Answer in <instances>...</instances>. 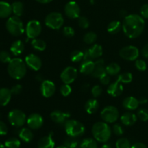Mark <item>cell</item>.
Here are the masks:
<instances>
[{
	"instance_id": "39",
	"label": "cell",
	"mask_w": 148,
	"mask_h": 148,
	"mask_svg": "<svg viewBox=\"0 0 148 148\" xmlns=\"http://www.w3.org/2000/svg\"><path fill=\"white\" fill-rule=\"evenodd\" d=\"M12 57L10 53L7 51H0V62L8 64L11 61Z\"/></svg>"
},
{
	"instance_id": "60",
	"label": "cell",
	"mask_w": 148,
	"mask_h": 148,
	"mask_svg": "<svg viewBox=\"0 0 148 148\" xmlns=\"http://www.w3.org/2000/svg\"><path fill=\"white\" fill-rule=\"evenodd\" d=\"M0 148H6L5 146H4V145H3L1 142H0Z\"/></svg>"
},
{
	"instance_id": "53",
	"label": "cell",
	"mask_w": 148,
	"mask_h": 148,
	"mask_svg": "<svg viewBox=\"0 0 148 148\" xmlns=\"http://www.w3.org/2000/svg\"><path fill=\"white\" fill-rule=\"evenodd\" d=\"M131 148H147V146L142 143H136L133 145H132Z\"/></svg>"
},
{
	"instance_id": "18",
	"label": "cell",
	"mask_w": 148,
	"mask_h": 148,
	"mask_svg": "<svg viewBox=\"0 0 148 148\" xmlns=\"http://www.w3.org/2000/svg\"><path fill=\"white\" fill-rule=\"evenodd\" d=\"M123 91H124V87L122 83L119 82L118 80L110 84L107 88V93L114 98H116L121 95Z\"/></svg>"
},
{
	"instance_id": "7",
	"label": "cell",
	"mask_w": 148,
	"mask_h": 148,
	"mask_svg": "<svg viewBox=\"0 0 148 148\" xmlns=\"http://www.w3.org/2000/svg\"><path fill=\"white\" fill-rule=\"evenodd\" d=\"M27 118L26 114L23 111L17 108L10 111L7 116L10 124L16 128L23 127L27 121Z\"/></svg>"
},
{
	"instance_id": "2",
	"label": "cell",
	"mask_w": 148,
	"mask_h": 148,
	"mask_svg": "<svg viewBox=\"0 0 148 148\" xmlns=\"http://www.w3.org/2000/svg\"><path fill=\"white\" fill-rule=\"evenodd\" d=\"M27 65L25 61L20 58H13L7 65V72L12 79H22L27 73Z\"/></svg>"
},
{
	"instance_id": "30",
	"label": "cell",
	"mask_w": 148,
	"mask_h": 148,
	"mask_svg": "<svg viewBox=\"0 0 148 148\" xmlns=\"http://www.w3.org/2000/svg\"><path fill=\"white\" fill-rule=\"evenodd\" d=\"M32 48L38 51H43L46 49V43L43 40L40 38H34L31 40Z\"/></svg>"
},
{
	"instance_id": "14",
	"label": "cell",
	"mask_w": 148,
	"mask_h": 148,
	"mask_svg": "<svg viewBox=\"0 0 148 148\" xmlns=\"http://www.w3.org/2000/svg\"><path fill=\"white\" fill-rule=\"evenodd\" d=\"M56 85L54 82L49 79H44L41 82V85L40 87V91L42 96L46 98H51L54 95L56 92Z\"/></svg>"
},
{
	"instance_id": "32",
	"label": "cell",
	"mask_w": 148,
	"mask_h": 148,
	"mask_svg": "<svg viewBox=\"0 0 148 148\" xmlns=\"http://www.w3.org/2000/svg\"><path fill=\"white\" fill-rule=\"evenodd\" d=\"M11 5L13 14L17 17H21L24 12V5L23 3L18 1H14Z\"/></svg>"
},
{
	"instance_id": "24",
	"label": "cell",
	"mask_w": 148,
	"mask_h": 148,
	"mask_svg": "<svg viewBox=\"0 0 148 148\" xmlns=\"http://www.w3.org/2000/svg\"><path fill=\"white\" fill-rule=\"evenodd\" d=\"M12 95L11 90L9 88H0V106H6L8 105L11 101Z\"/></svg>"
},
{
	"instance_id": "41",
	"label": "cell",
	"mask_w": 148,
	"mask_h": 148,
	"mask_svg": "<svg viewBox=\"0 0 148 148\" xmlns=\"http://www.w3.org/2000/svg\"><path fill=\"white\" fill-rule=\"evenodd\" d=\"M77 23L78 25L82 29H88L90 26V22L87 17H83V16H79L78 17Z\"/></svg>"
},
{
	"instance_id": "9",
	"label": "cell",
	"mask_w": 148,
	"mask_h": 148,
	"mask_svg": "<svg viewBox=\"0 0 148 148\" xmlns=\"http://www.w3.org/2000/svg\"><path fill=\"white\" fill-rule=\"evenodd\" d=\"M42 31V26L37 20H31L26 24L25 32L28 38H37Z\"/></svg>"
},
{
	"instance_id": "3",
	"label": "cell",
	"mask_w": 148,
	"mask_h": 148,
	"mask_svg": "<svg viewBox=\"0 0 148 148\" xmlns=\"http://www.w3.org/2000/svg\"><path fill=\"white\" fill-rule=\"evenodd\" d=\"M111 129L105 121H98L92 127V134L94 139L99 143H106L111 136Z\"/></svg>"
},
{
	"instance_id": "57",
	"label": "cell",
	"mask_w": 148,
	"mask_h": 148,
	"mask_svg": "<svg viewBox=\"0 0 148 148\" xmlns=\"http://www.w3.org/2000/svg\"><path fill=\"white\" fill-rule=\"evenodd\" d=\"M36 79H37L38 81H39V82H41L43 81V77H42L40 75H38L37 76H36Z\"/></svg>"
},
{
	"instance_id": "44",
	"label": "cell",
	"mask_w": 148,
	"mask_h": 148,
	"mask_svg": "<svg viewBox=\"0 0 148 148\" xmlns=\"http://www.w3.org/2000/svg\"><path fill=\"white\" fill-rule=\"evenodd\" d=\"M62 33H63L64 36H65L66 37L72 38L75 36V31L73 27H71V26H65L62 30Z\"/></svg>"
},
{
	"instance_id": "11",
	"label": "cell",
	"mask_w": 148,
	"mask_h": 148,
	"mask_svg": "<svg viewBox=\"0 0 148 148\" xmlns=\"http://www.w3.org/2000/svg\"><path fill=\"white\" fill-rule=\"evenodd\" d=\"M77 69L74 66H66L60 74V79L64 84H72L77 77Z\"/></svg>"
},
{
	"instance_id": "28",
	"label": "cell",
	"mask_w": 148,
	"mask_h": 148,
	"mask_svg": "<svg viewBox=\"0 0 148 148\" xmlns=\"http://www.w3.org/2000/svg\"><path fill=\"white\" fill-rule=\"evenodd\" d=\"M18 135L20 140H23L25 143H30L33 140V137H34L33 132L31 131V129L26 128V127L20 130Z\"/></svg>"
},
{
	"instance_id": "21",
	"label": "cell",
	"mask_w": 148,
	"mask_h": 148,
	"mask_svg": "<svg viewBox=\"0 0 148 148\" xmlns=\"http://www.w3.org/2000/svg\"><path fill=\"white\" fill-rule=\"evenodd\" d=\"M122 106L125 109L128 111H134L139 107L140 103H139V100L135 97L129 96L123 100Z\"/></svg>"
},
{
	"instance_id": "16",
	"label": "cell",
	"mask_w": 148,
	"mask_h": 148,
	"mask_svg": "<svg viewBox=\"0 0 148 148\" xmlns=\"http://www.w3.org/2000/svg\"><path fill=\"white\" fill-rule=\"evenodd\" d=\"M25 62L29 69L33 71L40 70L42 66V61L38 56L34 53H30L25 58Z\"/></svg>"
},
{
	"instance_id": "59",
	"label": "cell",
	"mask_w": 148,
	"mask_h": 148,
	"mask_svg": "<svg viewBox=\"0 0 148 148\" xmlns=\"http://www.w3.org/2000/svg\"><path fill=\"white\" fill-rule=\"evenodd\" d=\"M56 148H68L67 147H66L65 145H59V147H57Z\"/></svg>"
},
{
	"instance_id": "46",
	"label": "cell",
	"mask_w": 148,
	"mask_h": 148,
	"mask_svg": "<svg viewBox=\"0 0 148 148\" xmlns=\"http://www.w3.org/2000/svg\"><path fill=\"white\" fill-rule=\"evenodd\" d=\"M113 132L116 134V136H121L124 134V129H123L122 126L119 124H115L113 126Z\"/></svg>"
},
{
	"instance_id": "33",
	"label": "cell",
	"mask_w": 148,
	"mask_h": 148,
	"mask_svg": "<svg viewBox=\"0 0 148 148\" xmlns=\"http://www.w3.org/2000/svg\"><path fill=\"white\" fill-rule=\"evenodd\" d=\"M79 146L80 148H98L97 140L92 138L84 139Z\"/></svg>"
},
{
	"instance_id": "56",
	"label": "cell",
	"mask_w": 148,
	"mask_h": 148,
	"mask_svg": "<svg viewBox=\"0 0 148 148\" xmlns=\"http://www.w3.org/2000/svg\"><path fill=\"white\" fill-rule=\"evenodd\" d=\"M120 14H121V15L124 17H125L126 16L128 15V14H127V12L124 10H122L120 11Z\"/></svg>"
},
{
	"instance_id": "27",
	"label": "cell",
	"mask_w": 148,
	"mask_h": 148,
	"mask_svg": "<svg viewBox=\"0 0 148 148\" xmlns=\"http://www.w3.org/2000/svg\"><path fill=\"white\" fill-rule=\"evenodd\" d=\"M98 108H99V103L95 98L88 100L85 103V109L88 114H93L96 113Z\"/></svg>"
},
{
	"instance_id": "43",
	"label": "cell",
	"mask_w": 148,
	"mask_h": 148,
	"mask_svg": "<svg viewBox=\"0 0 148 148\" xmlns=\"http://www.w3.org/2000/svg\"><path fill=\"white\" fill-rule=\"evenodd\" d=\"M103 92V88L101 85H95L91 89V94H92V97L95 98H98L99 96H101V94Z\"/></svg>"
},
{
	"instance_id": "35",
	"label": "cell",
	"mask_w": 148,
	"mask_h": 148,
	"mask_svg": "<svg viewBox=\"0 0 148 148\" xmlns=\"http://www.w3.org/2000/svg\"><path fill=\"white\" fill-rule=\"evenodd\" d=\"M97 38H98V36H97V34L95 32H88V33L84 35L83 41L86 44H92V43L96 41Z\"/></svg>"
},
{
	"instance_id": "10",
	"label": "cell",
	"mask_w": 148,
	"mask_h": 148,
	"mask_svg": "<svg viewBox=\"0 0 148 148\" xmlns=\"http://www.w3.org/2000/svg\"><path fill=\"white\" fill-rule=\"evenodd\" d=\"M120 57L127 61H136L140 56L138 48L134 46H127L121 48L119 51Z\"/></svg>"
},
{
	"instance_id": "58",
	"label": "cell",
	"mask_w": 148,
	"mask_h": 148,
	"mask_svg": "<svg viewBox=\"0 0 148 148\" xmlns=\"http://www.w3.org/2000/svg\"><path fill=\"white\" fill-rule=\"evenodd\" d=\"M101 148H112V147H111V146L109 145L105 144V145H103Z\"/></svg>"
},
{
	"instance_id": "17",
	"label": "cell",
	"mask_w": 148,
	"mask_h": 148,
	"mask_svg": "<svg viewBox=\"0 0 148 148\" xmlns=\"http://www.w3.org/2000/svg\"><path fill=\"white\" fill-rule=\"evenodd\" d=\"M50 117L52 121L56 124H64V123L70 117V114L69 113L60 111V110H55L51 113Z\"/></svg>"
},
{
	"instance_id": "40",
	"label": "cell",
	"mask_w": 148,
	"mask_h": 148,
	"mask_svg": "<svg viewBox=\"0 0 148 148\" xmlns=\"http://www.w3.org/2000/svg\"><path fill=\"white\" fill-rule=\"evenodd\" d=\"M59 91H60L61 95H63L64 97H67L71 94L72 89V87H71L69 84H64V85H62V86L60 87Z\"/></svg>"
},
{
	"instance_id": "52",
	"label": "cell",
	"mask_w": 148,
	"mask_h": 148,
	"mask_svg": "<svg viewBox=\"0 0 148 148\" xmlns=\"http://www.w3.org/2000/svg\"><path fill=\"white\" fill-rule=\"evenodd\" d=\"M141 52L142 55H143L145 58H148V43L145 45L144 47L142 49Z\"/></svg>"
},
{
	"instance_id": "38",
	"label": "cell",
	"mask_w": 148,
	"mask_h": 148,
	"mask_svg": "<svg viewBox=\"0 0 148 148\" xmlns=\"http://www.w3.org/2000/svg\"><path fill=\"white\" fill-rule=\"evenodd\" d=\"M130 140L127 138H120L116 143V148H131Z\"/></svg>"
},
{
	"instance_id": "8",
	"label": "cell",
	"mask_w": 148,
	"mask_h": 148,
	"mask_svg": "<svg viewBox=\"0 0 148 148\" xmlns=\"http://www.w3.org/2000/svg\"><path fill=\"white\" fill-rule=\"evenodd\" d=\"M101 117L105 122L113 124L119 118V111L116 107L114 106H107L101 111Z\"/></svg>"
},
{
	"instance_id": "34",
	"label": "cell",
	"mask_w": 148,
	"mask_h": 148,
	"mask_svg": "<svg viewBox=\"0 0 148 148\" xmlns=\"http://www.w3.org/2000/svg\"><path fill=\"white\" fill-rule=\"evenodd\" d=\"M133 79V75L131 72H124L120 75H119L118 79L117 80L120 82L121 83L124 84H128L132 81Z\"/></svg>"
},
{
	"instance_id": "12",
	"label": "cell",
	"mask_w": 148,
	"mask_h": 148,
	"mask_svg": "<svg viewBox=\"0 0 148 148\" xmlns=\"http://www.w3.org/2000/svg\"><path fill=\"white\" fill-rule=\"evenodd\" d=\"M64 13L69 19H77L80 16V7L76 1H70L65 4Z\"/></svg>"
},
{
	"instance_id": "55",
	"label": "cell",
	"mask_w": 148,
	"mask_h": 148,
	"mask_svg": "<svg viewBox=\"0 0 148 148\" xmlns=\"http://www.w3.org/2000/svg\"><path fill=\"white\" fill-rule=\"evenodd\" d=\"M37 2L40 3V4H49V3H50L51 1H52L53 0H36Z\"/></svg>"
},
{
	"instance_id": "48",
	"label": "cell",
	"mask_w": 148,
	"mask_h": 148,
	"mask_svg": "<svg viewBox=\"0 0 148 148\" xmlns=\"http://www.w3.org/2000/svg\"><path fill=\"white\" fill-rule=\"evenodd\" d=\"M10 90H11V92L12 95H19L23 91V87L20 84H17V85H13L11 88V89H10Z\"/></svg>"
},
{
	"instance_id": "6",
	"label": "cell",
	"mask_w": 148,
	"mask_h": 148,
	"mask_svg": "<svg viewBox=\"0 0 148 148\" xmlns=\"http://www.w3.org/2000/svg\"><path fill=\"white\" fill-rule=\"evenodd\" d=\"M64 23V19L60 12H52L45 18V25L46 27L52 30H59L62 28Z\"/></svg>"
},
{
	"instance_id": "20",
	"label": "cell",
	"mask_w": 148,
	"mask_h": 148,
	"mask_svg": "<svg viewBox=\"0 0 148 148\" xmlns=\"http://www.w3.org/2000/svg\"><path fill=\"white\" fill-rule=\"evenodd\" d=\"M95 68V62L90 59L83 60L79 66V72L84 75H92Z\"/></svg>"
},
{
	"instance_id": "54",
	"label": "cell",
	"mask_w": 148,
	"mask_h": 148,
	"mask_svg": "<svg viewBox=\"0 0 148 148\" xmlns=\"http://www.w3.org/2000/svg\"><path fill=\"white\" fill-rule=\"evenodd\" d=\"M139 100V103H140V104H146L147 103V99L145 98V97H142V98H140Z\"/></svg>"
},
{
	"instance_id": "15",
	"label": "cell",
	"mask_w": 148,
	"mask_h": 148,
	"mask_svg": "<svg viewBox=\"0 0 148 148\" xmlns=\"http://www.w3.org/2000/svg\"><path fill=\"white\" fill-rule=\"evenodd\" d=\"M26 123L30 129L37 130L41 128L42 126L43 125L44 121H43V116L40 114L38 113H33L28 116Z\"/></svg>"
},
{
	"instance_id": "47",
	"label": "cell",
	"mask_w": 148,
	"mask_h": 148,
	"mask_svg": "<svg viewBox=\"0 0 148 148\" xmlns=\"http://www.w3.org/2000/svg\"><path fill=\"white\" fill-rule=\"evenodd\" d=\"M73 137H71V138L67 139L65 142V145L68 148H75L78 147V142L77 140H73Z\"/></svg>"
},
{
	"instance_id": "4",
	"label": "cell",
	"mask_w": 148,
	"mask_h": 148,
	"mask_svg": "<svg viewBox=\"0 0 148 148\" xmlns=\"http://www.w3.org/2000/svg\"><path fill=\"white\" fill-rule=\"evenodd\" d=\"M6 29L12 36L14 37H18L22 36L25 33V29L23 21L20 17L17 16H11L7 19L6 22Z\"/></svg>"
},
{
	"instance_id": "31",
	"label": "cell",
	"mask_w": 148,
	"mask_h": 148,
	"mask_svg": "<svg viewBox=\"0 0 148 148\" xmlns=\"http://www.w3.org/2000/svg\"><path fill=\"white\" fill-rule=\"evenodd\" d=\"M120 72H121V66L119 64L115 63V62L109 64L108 66H106V72L110 76L119 75Z\"/></svg>"
},
{
	"instance_id": "26",
	"label": "cell",
	"mask_w": 148,
	"mask_h": 148,
	"mask_svg": "<svg viewBox=\"0 0 148 148\" xmlns=\"http://www.w3.org/2000/svg\"><path fill=\"white\" fill-rule=\"evenodd\" d=\"M12 14V5L7 1H0V18H9Z\"/></svg>"
},
{
	"instance_id": "23",
	"label": "cell",
	"mask_w": 148,
	"mask_h": 148,
	"mask_svg": "<svg viewBox=\"0 0 148 148\" xmlns=\"http://www.w3.org/2000/svg\"><path fill=\"white\" fill-rule=\"evenodd\" d=\"M106 72V66L104 60L102 59H99L95 62V68L93 72L92 73V76L94 78H100Z\"/></svg>"
},
{
	"instance_id": "19",
	"label": "cell",
	"mask_w": 148,
	"mask_h": 148,
	"mask_svg": "<svg viewBox=\"0 0 148 148\" xmlns=\"http://www.w3.org/2000/svg\"><path fill=\"white\" fill-rule=\"evenodd\" d=\"M38 148H54L55 142L53 139V133L41 137L38 142Z\"/></svg>"
},
{
	"instance_id": "61",
	"label": "cell",
	"mask_w": 148,
	"mask_h": 148,
	"mask_svg": "<svg viewBox=\"0 0 148 148\" xmlns=\"http://www.w3.org/2000/svg\"><path fill=\"white\" fill-rule=\"evenodd\" d=\"M0 117H1V114H0Z\"/></svg>"
},
{
	"instance_id": "36",
	"label": "cell",
	"mask_w": 148,
	"mask_h": 148,
	"mask_svg": "<svg viewBox=\"0 0 148 148\" xmlns=\"http://www.w3.org/2000/svg\"><path fill=\"white\" fill-rule=\"evenodd\" d=\"M20 145L21 143L16 137H11L6 140L4 143V146L6 148H20Z\"/></svg>"
},
{
	"instance_id": "45",
	"label": "cell",
	"mask_w": 148,
	"mask_h": 148,
	"mask_svg": "<svg viewBox=\"0 0 148 148\" xmlns=\"http://www.w3.org/2000/svg\"><path fill=\"white\" fill-rule=\"evenodd\" d=\"M134 65H135V67L137 68V69H138L139 71H141V72L145 71L147 69V64L143 59H137L135 61Z\"/></svg>"
},
{
	"instance_id": "5",
	"label": "cell",
	"mask_w": 148,
	"mask_h": 148,
	"mask_svg": "<svg viewBox=\"0 0 148 148\" xmlns=\"http://www.w3.org/2000/svg\"><path fill=\"white\" fill-rule=\"evenodd\" d=\"M64 130L69 137H81L85 134V127L82 123L75 119H68L64 123Z\"/></svg>"
},
{
	"instance_id": "50",
	"label": "cell",
	"mask_w": 148,
	"mask_h": 148,
	"mask_svg": "<svg viewBox=\"0 0 148 148\" xmlns=\"http://www.w3.org/2000/svg\"><path fill=\"white\" fill-rule=\"evenodd\" d=\"M8 132V127L4 121L0 120V136H4Z\"/></svg>"
},
{
	"instance_id": "37",
	"label": "cell",
	"mask_w": 148,
	"mask_h": 148,
	"mask_svg": "<svg viewBox=\"0 0 148 148\" xmlns=\"http://www.w3.org/2000/svg\"><path fill=\"white\" fill-rule=\"evenodd\" d=\"M84 59V52L81 51L79 50H75L71 53L70 54V60L72 62H82Z\"/></svg>"
},
{
	"instance_id": "42",
	"label": "cell",
	"mask_w": 148,
	"mask_h": 148,
	"mask_svg": "<svg viewBox=\"0 0 148 148\" xmlns=\"http://www.w3.org/2000/svg\"><path fill=\"white\" fill-rule=\"evenodd\" d=\"M137 118L142 121H148V110L145 108H140L137 111Z\"/></svg>"
},
{
	"instance_id": "51",
	"label": "cell",
	"mask_w": 148,
	"mask_h": 148,
	"mask_svg": "<svg viewBox=\"0 0 148 148\" xmlns=\"http://www.w3.org/2000/svg\"><path fill=\"white\" fill-rule=\"evenodd\" d=\"M100 79V82L102 85H108L110 82V75H108L107 73H105L104 75H103Z\"/></svg>"
},
{
	"instance_id": "49",
	"label": "cell",
	"mask_w": 148,
	"mask_h": 148,
	"mask_svg": "<svg viewBox=\"0 0 148 148\" xmlns=\"http://www.w3.org/2000/svg\"><path fill=\"white\" fill-rule=\"evenodd\" d=\"M140 15L144 19H148V4L142 6L140 8Z\"/></svg>"
},
{
	"instance_id": "29",
	"label": "cell",
	"mask_w": 148,
	"mask_h": 148,
	"mask_svg": "<svg viewBox=\"0 0 148 148\" xmlns=\"http://www.w3.org/2000/svg\"><path fill=\"white\" fill-rule=\"evenodd\" d=\"M122 29V24L119 20H113L107 26V31L110 34H116Z\"/></svg>"
},
{
	"instance_id": "22",
	"label": "cell",
	"mask_w": 148,
	"mask_h": 148,
	"mask_svg": "<svg viewBox=\"0 0 148 148\" xmlns=\"http://www.w3.org/2000/svg\"><path fill=\"white\" fill-rule=\"evenodd\" d=\"M120 120L123 125L130 127V126L134 125L136 123L137 120V116L129 111V112L124 113L120 117Z\"/></svg>"
},
{
	"instance_id": "1",
	"label": "cell",
	"mask_w": 148,
	"mask_h": 148,
	"mask_svg": "<svg viewBox=\"0 0 148 148\" xmlns=\"http://www.w3.org/2000/svg\"><path fill=\"white\" fill-rule=\"evenodd\" d=\"M122 30L129 38L134 39L143 33L145 29V20L141 15L137 14H128L123 20Z\"/></svg>"
},
{
	"instance_id": "25",
	"label": "cell",
	"mask_w": 148,
	"mask_h": 148,
	"mask_svg": "<svg viewBox=\"0 0 148 148\" xmlns=\"http://www.w3.org/2000/svg\"><path fill=\"white\" fill-rule=\"evenodd\" d=\"M10 52L14 56H18L23 53L25 49L24 43L21 40H16L10 46Z\"/></svg>"
},
{
	"instance_id": "13",
	"label": "cell",
	"mask_w": 148,
	"mask_h": 148,
	"mask_svg": "<svg viewBox=\"0 0 148 148\" xmlns=\"http://www.w3.org/2000/svg\"><path fill=\"white\" fill-rule=\"evenodd\" d=\"M103 51L102 46L100 44H93L91 46L89 49L85 50L84 52V59L83 60H87V59H96L101 57L103 55Z\"/></svg>"
}]
</instances>
